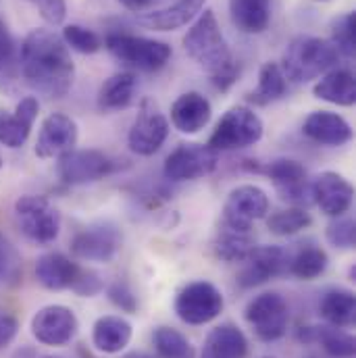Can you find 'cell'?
<instances>
[{"mask_svg":"<svg viewBox=\"0 0 356 358\" xmlns=\"http://www.w3.org/2000/svg\"><path fill=\"white\" fill-rule=\"evenodd\" d=\"M287 92V80L277 63H265L259 73V86L248 96L255 104H271L279 98H283Z\"/></svg>","mask_w":356,"mask_h":358,"instance_id":"cell-31","label":"cell"},{"mask_svg":"<svg viewBox=\"0 0 356 358\" xmlns=\"http://www.w3.org/2000/svg\"><path fill=\"white\" fill-rule=\"evenodd\" d=\"M115 171V163L100 150H69L59 159V178L67 185H86Z\"/></svg>","mask_w":356,"mask_h":358,"instance_id":"cell-14","label":"cell"},{"mask_svg":"<svg viewBox=\"0 0 356 358\" xmlns=\"http://www.w3.org/2000/svg\"><path fill=\"white\" fill-rule=\"evenodd\" d=\"M340 55L329 40L315 36H298L290 42L281 59V71L285 80L296 84H306L325 76L336 63Z\"/></svg>","mask_w":356,"mask_h":358,"instance_id":"cell-3","label":"cell"},{"mask_svg":"<svg viewBox=\"0 0 356 358\" xmlns=\"http://www.w3.org/2000/svg\"><path fill=\"white\" fill-rule=\"evenodd\" d=\"M167 136H169L167 117L159 110V106L150 98H144L127 134L129 150L140 157H152L155 152L161 150Z\"/></svg>","mask_w":356,"mask_h":358,"instance_id":"cell-9","label":"cell"},{"mask_svg":"<svg viewBox=\"0 0 356 358\" xmlns=\"http://www.w3.org/2000/svg\"><path fill=\"white\" fill-rule=\"evenodd\" d=\"M355 13H346V15L338 17V19L334 21V25H332V40H329V42L336 46L338 55L344 57V59H355Z\"/></svg>","mask_w":356,"mask_h":358,"instance_id":"cell-36","label":"cell"},{"mask_svg":"<svg viewBox=\"0 0 356 358\" xmlns=\"http://www.w3.org/2000/svg\"><path fill=\"white\" fill-rule=\"evenodd\" d=\"M313 94L319 100L338 106H353L356 100V80L350 69H334L325 73L315 86Z\"/></svg>","mask_w":356,"mask_h":358,"instance_id":"cell-26","label":"cell"},{"mask_svg":"<svg viewBox=\"0 0 356 358\" xmlns=\"http://www.w3.org/2000/svg\"><path fill=\"white\" fill-rule=\"evenodd\" d=\"M265 125L263 119L248 106L229 108L217 123L215 131L208 138V146L213 150H242L257 144L263 138Z\"/></svg>","mask_w":356,"mask_h":358,"instance_id":"cell-5","label":"cell"},{"mask_svg":"<svg viewBox=\"0 0 356 358\" xmlns=\"http://www.w3.org/2000/svg\"><path fill=\"white\" fill-rule=\"evenodd\" d=\"M287 267H290V257L281 246H257L244 261L242 271L238 273V285L244 289L263 285L271 279L283 275Z\"/></svg>","mask_w":356,"mask_h":358,"instance_id":"cell-15","label":"cell"},{"mask_svg":"<svg viewBox=\"0 0 356 358\" xmlns=\"http://www.w3.org/2000/svg\"><path fill=\"white\" fill-rule=\"evenodd\" d=\"M319 315L327 321L329 327H338V329L350 327L356 317L355 294L350 289H342V287L327 289L321 296Z\"/></svg>","mask_w":356,"mask_h":358,"instance_id":"cell-27","label":"cell"},{"mask_svg":"<svg viewBox=\"0 0 356 358\" xmlns=\"http://www.w3.org/2000/svg\"><path fill=\"white\" fill-rule=\"evenodd\" d=\"M117 2H121L127 10H134V13L144 10L150 4V0H117Z\"/></svg>","mask_w":356,"mask_h":358,"instance_id":"cell-45","label":"cell"},{"mask_svg":"<svg viewBox=\"0 0 356 358\" xmlns=\"http://www.w3.org/2000/svg\"><path fill=\"white\" fill-rule=\"evenodd\" d=\"M48 358H55V357H48Z\"/></svg>","mask_w":356,"mask_h":358,"instance_id":"cell-50","label":"cell"},{"mask_svg":"<svg viewBox=\"0 0 356 358\" xmlns=\"http://www.w3.org/2000/svg\"><path fill=\"white\" fill-rule=\"evenodd\" d=\"M248 325L261 342H277L285 336L290 325V308L281 294L265 292L255 296L244 310Z\"/></svg>","mask_w":356,"mask_h":358,"instance_id":"cell-7","label":"cell"},{"mask_svg":"<svg viewBox=\"0 0 356 358\" xmlns=\"http://www.w3.org/2000/svg\"><path fill=\"white\" fill-rule=\"evenodd\" d=\"M308 358H317V357H308Z\"/></svg>","mask_w":356,"mask_h":358,"instance_id":"cell-49","label":"cell"},{"mask_svg":"<svg viewBox=\"0 0 356 358\" xmlns=\"http://www.w3.org/2000/svg\"><path fill=\"white\" fill-rule=\"evenodd\" d=\"M42 15L44 21L50 25H61L67 17V2L65 0H29Z\"/></svg>","mask_w":356,"mask_h":358,"instance_id":"cell-40","label":"cell"},{"mask_svg":"<svg viewBox=\"0 0 356 358\" xmlns=\"http://www.w3.org/2000/svg\"><path fill=\"white\" fill-rule=\"evenodd\" d=\"M38 113H40V102L36 96L21 98L13 115L0 117V144L8 148H21L31 134Z\"/></svg>","mask_w":356,"mask_h":358,"instance_id":"cell-20","label":"cell"},{"mask_svg":"<svg viewBox=\"0 0 356 358\" xmlns=\"http://www.w3.org/2000/svg\"><path fill=\"white\" fill-rule=\"evenodd\" d=\"M329 265V257L323 248L319 246H308L302 248L290 263V273L302 281H313L321 277Z\"/></svg>","mask_w":356,"mask_h":358,"instance_id":"cell-33","label":"cell"},{"mask_svg":"<svg viewBox=\"0 0 356 358\" xmlns=\"http://www.w3.org/2000/svg\"><path fill=\"white\" fill-rule=\"evenodd\" d=\"M76 144H78V123L63 113H52L40 125V134L36 140V157L40 159L63 157L65 152L73 150Z\"/></svg>","mask_w":356,"mask_h":358,"instance_id":"cell-17","label":"cell"},{"mask_svg":"<svg viewBox=\"0 0 356 358\" xmlns=\"http://www.w3.org/2000/svg\"><path fill=\"white\" fill-rule=\"evenodd\" d=\"M225 306L223 294L211 281H192L176 298V315L185 325H206L215 321Z\"/></svg>","mask_w":356,"mask_h":358,"instance_id":"cell-8","label":"cell"},{"mask_svg":"<svg viewBox=\"0 0 356 358\" xmlns=\"http://www.w3.org/2000/svg\"><path fill=\"white\" fill-rule=\"evenodd\" d=\"M104 44L117 61L146 73L163 69L173 55L169 44L134 34H108Z\"/></svg>","mask_w":356,"mask_h":358,"instance_id":"cell-4","label":"cell"},{"mask_svg":"<svg viewBox=\"0 0 356 358\" xmlns=\"http://www.w3.org/2000/svg\"><path fill=\"white\" fill-rule=\"evenodd\" d=\"M63 42L67 48L78 50L82 55H94L102 48L100 36L84 25H67L63 29Z\"/></svg>","mask_w":356,"mask_h":358,"instance_id":"cell-37","label":"cell"},{"mask_svg":"<svg viewBox=\"0 0 356 358\" xmlns=\"http://www.w3.org/2000/svg\"><path fill=\"white\" fill-rule=\"evenodd\" d=\"M134 336V327L125 317L106 315L96 319L92 327V344L102 355H119L123 352Z\"/></svg>","mask_w":356,"mask_h":358,"instance_id":"cell-23","label":"cell"},{"mask_svg":"<svg viewBox=\"0 0 356 358\" xmlns=\"http://www.w3.org/2000/svg\"><path fill=\"white\" fill-rule=\"evenodd\" d=\"M183 50L200 69L211 76V82L217 90L225 92L236 84L240 67L232 57L213 8L200 10L198 19L183 36Z\"/></svg>","mask_w":356,"mask_h":358,"instance_id":"cell-2","label":"cell"},{"mask_svg":"<svg viewBox=\"0 0 356 358\" xmlns=\"http://www.w3.org/2000/svg\"><path fill=\"white\" fill-rule=\"evenodd\" d=\"M229 15L244 34H263L271 21V0H229Z\"/></svg>","mask_w":356,"mask_h":358,"instance_id":"cell-28","label":"cell"},{"mask_svg":"<svg viewBox=\"0 0 356 358\" xmlns=\"http://www.w3.org/2000/svg\"><path fill=\"white\" fill-rule=\"evenodd\" d=\"M311 225H313V217L302 206H292V208L273 213L267 219L269 231L275 234V236H281V238L300 234L302 229H306Z\"/></svg>","mask_w":356,"mask_h":358,"instance_id":"cell-34","label":"cell"},{"mask_svg":"<svg viewBox=\"0 0 356 358\" xmlns=\"http://www.w3.org/2000/svg\"><path fill=\"white\" fill-rule=\"evenodd\" d=\"M15 265H17V255L8 244V240L0 234V281L15 271Z\"/></svg>","mask_w":356,"mask_h":358,"instance_id":"cell-43","label":"cell"},{"mask_svg":"<svg viewBox=\"0 0 356 358\" xmlns=\"http://www.w3.org/2000/svg\"><path fill=\"white\" fill-rule=\"evenodd\" d=\"M315 342H319L323 346V350L327 352V357L332 358H353L356 352L355 338L338 327H317V338Z\"/></svg>","mask_w":356,"mask_h":358,"instance_id":"cell-35","label":"cell"},{"mask_svg":"<svg viewBox=\"0 0 356 358\" xmlns=\"http://www.w3.org/2000/svg\"><path fill=\"white\" fill-rule=\"evenodd\" d=\"M248 357V340L244 331L232 323H223L215 327L204 342L202 358H246Z\"/></svg>","mask_w":356,"mask_h":358,"instance_id":"cell-25","label":"cell"},{"mask_svg":"<svg viewBox=\"0 0 356 358\" xmlns=\"http://www.w3.org/2000/svg\"><path fill=\"white\" fill-rule=\"evenodd\" d=\"M204 0H178L176 4L138 17V23L155 31H173L200 15Z\"/></svg>","mask_w":356,"mask_h":358,"instance_id":"cell-24","label":"cell"},{"mask_svg":"<svg viewBox=\"0 0 356 358\" xmlns=\"http://www.w3.org/2000/svg\"><path fill=\"white\" fill-rule=\"evenodd\" d=\"M19 334V321L13 313L0 308V350L10 346V342Z\"/></svg>","mask_w":356,"mask_h":358,"instance_id":"cell-42","label":"cell"},{"mask_svg":"<svg viewBox=\"0 0 356 358\" xmlns=\"http://www.w3.org/2000/svg\"><path fill=\"white\" fill-rule=\"evenodd\" d=\"M15 52V44H13V36L6 27L4 21H0V71L10 63Z\"/></svg>","mask_w":356,"mask_h":358,"instance_id":"cell-44","label":"cell"},{"mask_svg":"<svg viewBox=\"0 0 356 358\" xmlns=\"http://www.w3.org/2000/svg\"><path fill=\"white\" fill-rule=\"evenodd\" d=\"M15 219L21 234L38 246L52 244L61 234V213L44 196H21L15 202Z\"/></svg>","mask_w":356,"mask_h":358,"instance_id":"cell-6","label":"cell"},{"mask_svg":"<svg viewBox=\"0 0 356 358\" xmlns=\"http://www.w3.org/2000/svg\"><path fill=\"white\" fill-rule=\"evenodd\" d=\"M121 248V231L113 223H94L71 240V252L86 263H108Z\"/></svg>","mask_w":356,"mask_h":358,"instance_id":"cell-13","label":"cell"},{"mask_svg":"<svg viewBox=\"0 0 356 358\" xmlns=\"http://www.w3.org/2000/svg\"><path fill=\"white\" fill-rule=\"evenodd\" d=\"M267 213V192L255 183H244L229 192L223 206V225L240 231H250L252 223L265 219Z\"/></svg>","mask_w":356,"mask_h":358,"instance_id":"cell-10","label":"cell"},{"mask_svg":"<svg viewBox=\"0 0 356 358\" xmlns=\"http://www.w3.org/2000/svg\"><path fill=\"white\" fill-rule=\"evenodd\" d=\"M315 2H329V0H315Z\"/></svg>","mask_w":356,"mask_h":358,"instance_id":"cell-47","label":"cell"},{"mask_svg":"<svg viewBox=\"0 0 356 358\" xmlns=\"http://www.w3.org/2000/svg\"><path fill=\"white\" fill-rule=\"evenodd\" d=\"M0 167H2V157H0Z\"/></svg>","mask_w":356,"mask_h":358,"instance_id":"cell-48","label":"cell"},{"mask_svg":"<svg viewBox=\"0 0 356 358\" xmlns=\"http://www.w3.org/2000/svg\"><path fill=\"white\" fill-rule=\"evenodd\" d=\"M265 173L275 185L281 200L296 206L311 198V183L306 181V169L294 159H275L265 167Z\"/></svg>","mask_w":356,"mask_h":358,"instance_id":"cell-18","label":"cell"},{"mask_svg":"<svg viewBox=\"0 0 356 358\" xmlns=\"http://www.w3.org/2000/svg\"><path fill=\"white\" fill-rule=\"evenodd\" d=\"M327 242L340 250H350L355 248L356 242V229H355V219L353 217H334V221L327 225L325 229Z\"/></svg>","mask_w":356,"mask_h":358,"instance_id":"cell-38","label":"cell"},{"mask_svg":"<svg viewBox=\"0 0 356 358\" xmlns=\"http://www.w3.org/2000/svg\"><path fill=\"white\" fill-rule=\"evenodd\" d=\"M102 287H104V283H102L100 275L96 271H84V268L80 271L76 283L71 285V289L82 298H92V296L100 294Z\"/></svg>","mask_w":356,"mask_h":358,"instance_id":"cell-41","label":"cell"},{"mask_svg":"<svg viewBox=\"0 0 356 358\" xmlns=\"http://www.w3.org/2000/svg\"><path fill=\"white\" fill-rule=\"evenodd\" d=\"M82 267L63 252H46L36 261V279L42 287L50 292L69 289Z\"/></svg>","mask_w":356,"mask_h":358,"instance_id":"cell-22","label":"cell"},{"mask_svg":"<svg viewBox=\"0 0 356 358\" xmlns=\"http://www.w3.org/2000/svg\"><path fill=\"white\" fill-rule=\"evenodd\" d=\"M127 358H150V357H146V355H131V357H127Z\"/></svg>","mask_w":356,"mask_h":358,"instance_id":"cell-46","label":"cell"},{"mask_svg":"<svg viewBox=\"0 0 356 358\" xmlns=\"http://www.w3.org/2000/svg\"><path fill=\"white\" fill-rule=\"evenodd\" d=\"M255 248H257V244H255L250 231L232 229L227 225H223V229L219 231V236L213 244L215 255L227 263H244Z\"/></svg>","mask_w":356,"mask_h":358,"instance_id":"cell-30","label":"cell"},{"mask_svg":"<svg viewBox=\"0 0 356 358\" xmlns=\"http://www.w3.org/2000/svg\"><path fill=\"white\" fill-rule=\"evenodd\" d=\"M106 294H108V300L123 313H129L134 315L138 310V296L134 294V289L125 283V281H115L106 287Z\"/></svg>","mask_w":356,"mask_h":358,"instance_id":"cell-39","label":"cell"},{"mask_svg":"<svg viewBox=\"0 0 356 358\" xmlns=\"http://www.w3.org/2000/svg\"><path fill=\"white\" fill-rule=\"evenodd\" d=\"M80 329L78 315L63 304H48L31 317V336L44 346H65Z\"/></svg>","mask_w":356,"mask_h":358,"instance_id":"cell-12","label":"cell"},{"mask_svg":"<svg viewBox=\"0 0 356 358\" xmlns=\"http://www.w3.org/2000/svg\"><path fill=\"white\" fill-rule=\"evenodd\" d=\"M152 346L159 358H194V346L173 327L161 325L152 334Z\"/></svg>","mask_w":356,"mask_h":358,"instance_id":"cell-32","label":"cell"},{"mask_svg":"<svg viewBox=\"0 0 356 358\" xmlns=\"http://www.w3.org/2000/svg\"><path fill=\"white\" fill-rule=\"evenodd\" d=\"M138 80L129 71L111 76L98 90V106L102 110H121L127 108L136 96Z\"/></svg>","mask_w":356,"mask_h":358,"instance_id":"cell-29","label":"cell"},{"mask_svg":"<svg viewBox=\"0 0 356 358\" xmlns=\"http://www.w3.org/2000/svg\"><path fill=\"white\" fill-rule=\"evenodd\" d=\"M302 134L321 146H344L353 140L350 123L332 110H315L304 119Z\"/></svg>","mask_w":356,"mask_h":358,"instance_id":"cell-19","label":"cell"},{"mask_svg":"<svg viewBox=\"0 0 356 358\" xmlns=\"http://www.w3.org/2000/svg\"><path fill=\"white\" fill-rule=\"evenodd\" d=\"M311 198L327 217H342L350 210L355 187L336 171H323L311 183Z\"/></svg>","mask_w":356,"mask_h":358,"instance_id":"cell-16","label":"cell"},{"mask_svg":"<svg viewBox=\"0 0 356 358\" xmlns=\"http://www.w3.org/2000/svg\"><path fill=\"white\" fill-rule=\"evenodd\" d=\"M219 155L208 144H179L167 157L163 173L169 181H194L217 169Z\"/></svg>","mask_w":356,"mask_h":358,"instance_id":"cell-11","label":"cell"},{"mask_svg":"<svg viewBox=\"0 0 356 358\" xmlns=\"http://www.w3.org/2000/svg\"><path fill=\"white\" fill-rule=\"evenodd\" d=\"M21 73L36 92L48 98H63L73 86L76 65L63 38L38 27L21 44Z\"/></svg>","mask_w":356,"mask_h":358,"instance_id":"cell-1","label":"cell"},{"mask_svg":"<svg viewBox=\"0 0 356 358\" xmlns=\"http://www.w3.org/2000/svg\"><path fill=\"white\" fill-rule=\"evenodd\" d=\"M213 117V106L206 96L200 92L181 94L171 106V123L181 134H198L202 131Z\"/></svg>","mask_w":356,"mask_h":358,"instance_id":"cell-21","label":"cell"}]
</instances>
